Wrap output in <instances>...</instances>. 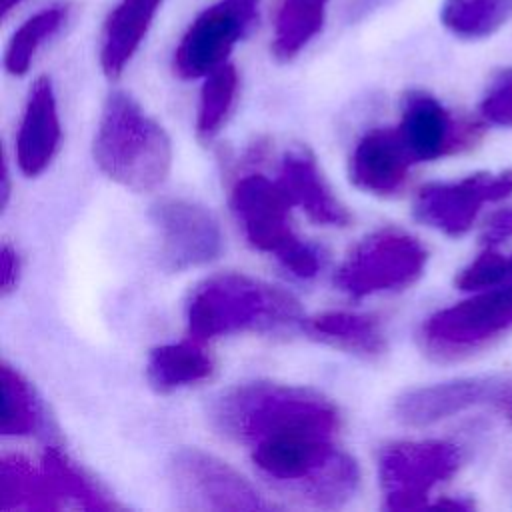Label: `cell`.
I'll list each match as a JSON object with an SVG mask.
<instances>
[{
  "instance_id": "e0dca14e",
  "label": "cell",
  "mask_w": 512,
  "mask_h": 512,
  "mask_svg": "<svg viewBox=\"0 0 512 512\" xmlns=\"http://www.w3.org/2000/svg\"><path fill=\"white\" fill-rule=\"evenodd\" d=\"M276 180L292 206L302 208L312 222L322 226H348L350 212L332 194L316 158L306 148L284 154Z\"/></svg>"
},
{
  "instance_id": "603a6c76",
  "label": "cell",
  "mask_w": 512,
  "mask_h": 512,
  "mask_svg": "<svg viewBox=\"0 0 512 512\" xmlns=\"http://www.w3.org/2000/svg\"><path fill=\"white\" fill-rule=\"evenodd\" d=\"M440 20L456 38H490L512 20V0H444Z\"/></svg>"
},
{
  "instance_id": "83f0119b",
  "label": "cell",
  "mask_w": 512,
  "mask_h": 512,
  "mask_svg": "<svg viewBox=\"0 0 512 512\" xmlns=\"http://www.w3.org/2000/svg\"><path fill=\"white\" fill-rule=\"evenodd\" d=\"M512 282V254L496 250L482 252L466 268L460 270L456 286L460 290H486Z\"/></svg>"
},
{
  "instance_id": "4fadbf2b",
  "label": "cell",
  "mask_w": 512,
  "mask_h": 512,
  "mask_svg": "<svg viewBox=\"0 0 512 512\" xmlns=\"http://www.w3.org/2000/svg\"><path fill=\"white\" fill-rule=\"evenodd\" d=\"M246 30V22L226 0L202 10L176 46L174 74L184 80L206 78L226 64L228 54Z\"/></svg>"
},
{
  "instance_id": "f546056e",
  "label": "cell",
  "mask_w": 512,
  "mask_h": 512,
  "mask_svg": "<svg viewBox=\"0 0 512 512\" xmlns=\"http://www.w3.org/2000/svg\"><path fill=\"white\" fill-rule=\"evenodd\" d=\"M0 266H2V278H0L2 294L8 296L12 290H16V284L20 278V256L10 244L2 246Z\"/></svg>"
},
{
  "instance_id": "5b68a950",
  "label": "cell",
  "mask_w": 512,
  "mask_h": 512,
  "mask_svg": "<svg viewBox=\"0 0 512 512\" xmlns=\"http://www.w3.org/2000/svg\"><path fill=\"white\" fill-rule=\"evenodd\" d=\"M230 206L256 250L274 254L298 278H312L320 270L318 252L292 230V202L278 180L262 174L242 176L232 186Z\"/></svg>"
},
{
  "instance_id": "4dcf8cb0",
  "label": "cell",
  "mask_w": 512,
  "mask_h": 512,
  "mask_svg": "<svg viewBox=\"0 0 512 512\" xmlns=\"http://www.w3.org/2000/svg\"><path fill=\"white\" fill-rule=\"evenodd\" d=\"M508 238H512V208L504 210V212H498L490 220V224L484 232L486 244H498V242L508 240Z\"/></svg>"
},
{
  "instance_id": "3957f363",
  "label": "cell",
  "mask_w": 512,
  "mask_h": 512,
  "mask_svg": "<svg viewBox=\"0 0 512 512\" xmlns=\"http://www.w3.org/2000/svg\"><path fill=\"white\" fill-rule=\"evenodd\" d=\"M96 166L116 184L134 192L158 188L172 168L166 130L124 92L106 98L92 142Z\"/></svg>"
},
{
  "instance_id": "6da1fadb",
  "label": "cell",
  "mask_w": 512,
  "mask_h": 512,
  "mask_svg": "<svg viewBox=\"0 0 512 512\" xmlns=\"http://www.w3.org/2000/svg\"><path fill=\"white\" fill-rule=\"evenodd\" d=\"M214 426L228 438L256 446L278 436H326L340 428L338 408L322 394L276 382L240 384L212 406Z\"/></svg>"
},
{
  "instance_id": "2e32d148",
  "label": "cell",
  "mask_w": 512,
  "mask_h": 512,
  "mask_svg": "<svg viewBox=\"0 0 512 512\" xmlns=\"http://www.w3.org/2000/svg\"><path fill=\"white\" fill-rule=\"evenodd\" d=\"M60 118L48 76L34 80L16 134V160L26 176L42 174L60 146Z\"/></svg>"
},
{
  "instance_id": "f1b7e54d",
  "label": "cell",
  "mask_w": 512,
  "mask_h": 512,
  "mask_svg": "<svg viewBox=\"0 0 512 512\" xmlns=\"http://www.w3.org/2000/svg\"><path fill=\"white\" fill-rule=\"evenodd\" d=\"M480 114L490 124L512 128V68L494 76L480 102Z\"/></svg>"
},
{
  "instance_id": "9c48e42d",
  "label": "cell",
  "mask_w": 512,
  "mask_h": 512,
  "mask_svg": "<svg viewBox=\"0 0 512 512\" xmlns=\"http://www.w3.org/2000/svg\"><path fill=\"white\" fill-rule=\"evenodd\" d=\"M176 494L196 510H268L274 508L232 466L198 448L180 450L172 464Z\"/></svg>"
},
{
  "instance_id": "7c38bea8",
  "label": "cell",
  "mask_w": 512,
  "mask_h": 512,
  "mask_svg": "<svg viewBox=\"0 0 512 512\" xmlns=\"http://www.w3.org/2000/svg\"><path fill=\"white\" fill-rule=\"evenodd\" d=\"M396 128L414 162H432L456 154L470 148L480 136L478 124L454 118L442 102L422 90L404 94Z\"/></svg>"
},
{
  "instance_id": "52a82bcc",
  "label": "cell",
  "mask_w": 512,
  "mask_h": 512,
  "mask_svg": "<svg viewBox=\"0 0 512 512\" xmlns=\"http://www.w3.org/2000/svg\"><path fill=\"white\" fill-rule=\"evenodd\" d=\"M424 244L398 228H380L360 240L334 276V284L352 298L402 290L426 268Z\"/></svg>"
},
{
  "instance_id": "7402d4cb",
  "label": "cell",
  "mask_w": 512,
  "mask_h": 512,
  "mask_svg": "<svg viewBox=\"0 0 512 512\" xmlns=\"http://www.w3.org/2000/svg\"><path fill=\"white\" fill-rule=\"evenodd\" d=\"M0 510H56L48 476L28 458L10 454L0 466Z\"/></svg>"
},
{
  "instance_id": "e575fe53",
  "label": "cell",
  "mask_w": 512,
  "mask_h": 512,
  "mask_svg": "<svg viewBox=\"0 0 512 512\" xmlns=\"http://www.w3.org/2000/svg\"><path fill=\"white\" fill-rule=\"evenodd\" d=\"M508 412H510V418H512V398H510V404H508Z\"/></svg>"
},
{
  "instance_id": "277c9868",
  "label": "cell",
  "mask_w": 512,
  "mask_h": 512,
  "mask_svg": "<svg viewBox=\"0 0 512 512\" xmlns=\"http://www.w3.org/2000/svg\"><path fill=\"white\" fill-rule=\"evenodd\" d=\"M188 336L208 342L238 332H266L300 320L298 302L284 290L238 272L200 282L186 304Z\"/></svg>"
},
{
  "instance_id": "1f68e13d",
  "label": "cell",
  "mask_w": 512,
  "mask_h": 512,
  "mask_svg": "<svg viewBox=\"0 0 512 512\" xmlns=\"http://www.w3.org/2000/svg\"><path fill=\"white\" fill-rule=\"evenodd\" d=\"M236 12L238 16L246 22V26L250 28L252 22L256 20V8H258V0H226Z\"/></svg>"
},
{
  "instance_id": "836d02e7",
  "label": "cell",
  "mask_w": 512,
  "mask_h": 512,
  "mask_svg": "<svg viewBox=\"0 0 512 512\" xmlns=\"http://www.w3.org/2000/svg\"><path fill=\"white\" fill-rule=\"evenodd\" d=\"M20 2H22V0H2V4H0V6H2V16H8V12H10L16 4H20Z\"/></svg>"
},
{
  "instance_id": "44dd1931",
  "label": "cell",
  "mask_w": 512,
  "mask_h": 512,
  "mask_svg": "<svg viewBox=\"0 0 512 512\" xmlns=\"http://www.w3.org/2000/svg\"><path fill=\"white\" fill-rule=\"evenodd\" d=\"M40 464L48 476L50 492L56 508L76 506L86 510H112L114 500L92 480L76 462H72L56 446H48L40 458Z\"/></svg>"
},
{
  "instance_id": "7a4b0ae2",
  "label": "cell",
  "mask_w": 512,
  "mask_h": 512,
  "mask_svg": "<svg viewBox=\"0 0 512 512\" xmlns=\"http://www.w3.org/2000/svg\"><path fill=\"white\" fill-rule=\"evenodd\" d=\"M258 472L292 498L318 508H338L360 486L356 460L326 436H278L252 446Z\"/></svg>"
},
{
  "instance_id": "8992f818",
  "label": "cell",
  "mask_w": 512,
  "mask_h": 512,
  "mask_svg": "<svg viewBox=\"0 0 512 512\" xmlns=\"http://www.w3.org/2000/svg\"><path fill=\"white\" fill-rule=\"evenodd\" d=\"M512 328V282L434 312L420 326V344L434 360L466 358Z\"/></svg>"
},
{
  "instance_id": "ffe728a7",
  "label": "cell",
  "mask_w": 512,
  "mask_h": 512,
  "mask_svg": "<svg viewBox=\"0 0 512 512\" xmlns=\"http://www.w3.org/2000/svg\"><path fill=\"white\" fill-rule=\"evenodd\" d=\"M302 326L312 338L356 356L376 358L386 350L382 326L374 316L368 314L328 310L306 318Z\"/></svg>"
},
{
  "instance_id": "d4e9b609",
  "label": "cell",
  "mask_w": 512,
  "mask_h": 512,
  "mask_svg": "<svg viewBox=\"0 0 512 512\" xmlns=\"http://www.w3.org/2000/svg\"><path fill=\"white\" fill-rule=\"evenodd\" d=\"M2 434L4 436H28L42 428L44 412L42 404L30 386V382L8 362L2 364Z\"/></svg>"
},
{
  "instance_id": "ac0fdd59",
  "label": "cell",
  "mask_w": 512,
  "mask_h": 512,
  "mask_svg": "<svg viewBox=\"0 0 512 512\" xmlns=\"http://www.w3.org/2000/svg\"><path fill=\"white\" fill-rule=\"evenodd\" d=\"M164 0H120L102 28L100 66L114 80L142 44L158 8Z\"/></svg>"
},
{
  "instance_id": "d6a6232c",
  "label": "cell",
  "mask_w": 512,
  "mask_h": 512,
  "mask_svg": "<svg viewBox=\"0 0 512 512\" xmlns=\"http://www.w3.org/2000/svg\"><path fill=\"white\" fill-rule=\"evenodd\" d=\"M0 192H2V206H6L8 204V196H10V174H8L6 160L2 162V188H0Z\"/></svg>"
},
{
  "instance_id": "cb8c5ba5",
  "label": "cell",
  "mask_w": 512,
  "mask_h": 512,
  "mask_svg": "<svg viewBox=\"0 0 512 512\" xmlns=\"http://www.w3.org/2000/svg\"><path fill=\"white\" fill-rule=\"evenodd\" d=\"M326 4L328 0H282L272 40L276 60H292L322 30Z\"/></svg>"
},
{
  "instance_id": "9a60e30c",
  "label": "cell",
  "mask_w": 512,
  "mask_h": 512,
  "mask_svg": "<svg viewBox=\"0 0 512 512\" xmlns=\"http://www.w3.org/2000/svg\"><path fill=\"white\" fill-rule=\"evenodd\" d=\"M412 164L398 128H374L354 146L350 180L364 192L388 196L404 186Z\"/></svg>"
},
{
  "instance_id": "4316f807",
  "label": "cell",
  "mask_w": 512,
  "mask_h": 512,
  "mask_svg": "<svg viewBox=\"0 0 512 512\" xmlns=\"http://www.w3.org/2000/svg\"><path fill=\"white\" fill-rule=\"evenodd\" d=\"M238 94V72L232 64H222L210 72L200 90L196 132L200 138H212L226 122Z\"/></svg>"
},
{
  "instance_id": "5bb4252c",
  "label": "cell",
  "mask_w": 512,
  "mask_h": 512,
  "mask_svg": "<svg viewBox=\"0 0 512 512\" xmlns=\"http://www.w3.org/2000/svg\"><path fill=\"white\" fill-rule=\"evenodd\" d=\"M498 394L500 384L492 378H460L404 392L394 412L402 424L420 428L494 400Z\"/></svg>"
},
{
  "instance_id": "d6986e66",
  "label": "cell",
  "mask_w": 512,
  "mask_h": 512,
  "mask_svg": "<svg viewBox=\"0 0 512 512\" xmlns=\"http://www.w3.org/2000/svg\"><path fill=\"white\" fill-rule=\"evenodd\" d=\"M214 360L204 342L186 338L174 344L156 346L146 360V378L156 392H172L210 378Z\"/></svg>"
},
{
  "instance_id": "484cf974",
  "label": "cell",
  "mask_w": 512,
  "mask_h": 512,
  "mask_svg": "<svg viewBox=\"0 0 512 512\" xmlns=\"http://www.w3.org/2000/svg\"><path fill=\"white\" fill-rule=\"evenodd\" d=\"M66 20V8L64 6H52L36 12L30 16L10 38L6 54H4V66L12 76H22L28 72L34 54L38 48L52 38Z\"/></svg>"
},
{
  "instance_id": "8fae6325",
  "label": "cell",
  "mask_w": 512,
  "mask_h": 512,
  "mask_svg": "<svg viewBox=\"0 0 512 512\" xmlns=\"http://www.w3.org/2000/svg\"><path fill=\"white\" fill-rule=\"evenodd\" d=\"M160 230V254L170 270H188L216 260L224 246L218 218L186 198H164L152 206Z\"/></svg>"
},
{
  "instance_id": "30bf717a",
  "label": "cell",
  "mask_w": 512,
  "mask_h": 512,
  "mask_svg": "<svg viewBox=\"0 0 512 512\" xmlns=\"http://www.w3.org/2000/svg\"><path fill=\"white\" fill-rule=\"evenodd\" d=\"M512 194V170L500 174H472L456 182H432L418 190L414 216L448 236H462L472 228L484 204Z\"/></svg>"
},
{
  "instance_id": "ba28073f",
  "label": "cell",
  "mask_w": 512,
  "mask_h": 512,
  "mask_svg": "<svg viewBox=\"0 0 512 512\" xmlns=\"http://www.w3.org/2000/svg\"><path fill=\"white\" fill-rule=\"evenodd\" d=\"M460 466V450L446 440H404L378 454V480L388 510H418L434 486L450 480Z\"/></svg>"
}]
</instances>
